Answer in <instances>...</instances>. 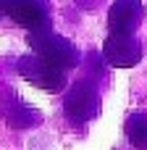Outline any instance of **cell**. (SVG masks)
Here are the masks:
<instances>
[{
	"mask_svg": "<svg viewBox=\"0 0 147 150\" xmlns=\"http://www.w3.org/2000/svg\"><path fill=\"white\" fill-rule=\"evenodd\" d=\"M63 111L76 124L97 119V113H100V90H97V84L92 79H79L76 84H71L66 90V98H63Z\"/></svg>",
	"mask_w": 147,
	"mask_h": 150,
	"instance_id": "7a4b0ae2",
	"label": "cell"
},
{
	"mask_svg": "<svg viewBox=\"0 0 147 150\" xmlns=\"http://www.w3.org/2000/svg\"><path fill=\"white\" fill-rule=\"evenodd\" d=\"M145 5L139 0H116L108 11V29L110 34H134L142 24Z\"/></svg>",
	"mask_w": 147,
	"mask_h": 150,
	"instance_id": "5b68a950",
	"label": "cell"
},
{
	"mask_svg": "<svg viewBox=\"0 0 147 150\" xmlns=\"http://www.w3.org/2000/svg\"><path fill=\"white\" fill-rule=\"evenodd\" d=\"M8 16L26 26L29 32L34 29H50V5L45 0H11Z\"/></svg>",
	"mask_w": 147,
	"mask_h": 150,
	"instance_id": "8992f818",
	"label": "cell"
},
{
	"mask_svg": "<svg viewBox=\"0 0 147 150\" xmlns=\"http://www.w3.org/2000/svg\"><path fill=\"white\" fill-rule=\"evenodd\" d=\"M16 69H18V74H21L29 84H34L37 90H45V92H63V90H66V71H60V69L45 63V61H42L39 55H34V53L18 58Z\"/></svg>",
	"mask_w": 147,
	"mask_h": 150,
	"instance_id": "3957f363",
	"label": "cell"
},
{
	"mask_svg": "<svg viewBox=\"0 0 147 150\" xmlns=\"http://www.w3.org/2000/svg\"><path fill=\"white\" fill-rule=\"evenodd\" d=\"M76 3H79L82 8H84V5H87V8H95V3H97V0H76Z\"/></svg>",
	"mask_w": 147,
	"mask_h": 150,
	"instance_id": "9c48e42d",
	"label": "cell"
},
{
	"mask_svg": "<svg viewBox=\"0 0 147 150\" xmlns=\"http://www.w3.org/2000/svg\"><path fill=\"white\" fill-rule=\"evenodd\" d=\"M126 137L137 150H147V111H137L126 119Z\"/></svg>",
	"mask_w": 147,
	"mask_h": 150,
	"instance_id": "ba28073f",
	"label": "cell"
},
{
	"mask_svg": "<svg viewBox=\"0 0 147 150\" xmlns=\"http://www.w3.org/2000/svg\"><path fill=\"white\" fill-rule=\"evenodd\" d=\"M0 113L5 116V121L16 129H29V127H37L39 124V113L29 105H24L11 90H3L0 92Z\"/></svg>",
	"mask_w": 147,
	"mask_h": 150,
	"instance_id": "52a82bcc",
	"label": "cell"
},
{
	"mask_svg": "<svg viewBox=\"0 0 147 150\" xmlns=\"http://www.w3.org/2000/svg\"><path fill=\"white\" fill-rule=\"evenodd\" d=\"M8 5H11V0H0V16L8 13Z\"/></svg>",
	"mask_w": 147,
	"mask_h": 150,
	"instance_id": "30bf717a",
	"label": "cell"
},
{
	"mask_svg": "<svg viewBox=\"0 0 147 150\" xmlns=\"http://www.w3.org/2000/svg\"><path fill=\"white\" fill-rule=\"evenodd\" d=\"M103 58L116 69H132L142 61V42L134 34H108Z\"/></svg>",
	"mask_w": 147,
	"mask_h": 150,
	"instance_id": "277c9868",
	"label": "cell"
},
{
	"mask_svg": "<svg viewBox=\"0 0 147 150\" xmlns=\"http://www.w3.org/2000/svg\"><path fill=\"white\" fill-rule=\"evenodd\" d=\"M26 42H29L34 55H39L45 63H50V66H55L60 71H68V69H74L79 63V53H76L74 42L60 37V34H55V32H50V29L29 32Z\"/></svg>",
	"mask_w": 147,
	"mask_h": 150,
	"instance_id": "6da1fadb",
	"label": "cell"
}]
</instances>
